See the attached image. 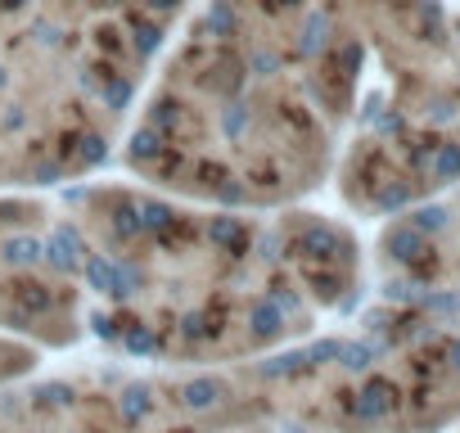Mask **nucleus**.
Listing matches in <instances>:
<instances>
[{
    "instance_id": "1",
    "label": "nucleus",
    "mask_w": 460,
    "mask_h": 433,
    "mask_svg": "<svg viewBox=\"0 0 460 433\" xmlns=\"http://www.w3.org/2000/svg\"><path fill=\"white\" fill-rule=\"evenodd\" d=\"M352 59L325 5L208 0L194 37L127 122L122 163L194 203H303L334 172L357 100Z\"/></svg>"
},
{
    "instance_id": "2",
    "label": "nucleus",
    "mask_w": 460,
    "mask_h": 433,
    "mask_svg": "<svg viewBox=\"0 0 460 433\" xmlns=\"http://www.w3.org/2000/svg\"><path fill=\"white\" fill-rule=\"evenodd\" d=\"M86 325L118 352L199 370L303 343L321 307L294 280L276 212L194 203L145 181L64 194Z\"/></svg>"
},
{
    "instance_id": "3",
    "label": "nucleus",
    "mask_w": 460,
    "mask_h": 433,
    "mask_svg": "<svg viewBox=\"0 0 460 433\" xmlns=\"http://www.w3.org/2000/svg\"><path fill=\"white\" fill-rule=\"evenodd\" d=\"M185 0L104 5L86 28L32 10L0 37V190L91 176L131 122L149 59Z\"/></svg>"
},
{
    "instance_id": "4",
    "label": "nucleus",
    "mask_w": 460,
    "mask_h": 433,
    "mask_svg": "<svg viewBox=\"0 0 460 433\" xmlns=\"http://www.w3.org/2000/svg\"><path fill=\"white\" fill-rule=\"evenodd\" d=\"M370 37L384 86L357 95L334 181L357 216H393L460 181V41L438 0H375Z\"/></svg>"
},
{
    "instance_id": "5",
    "label": "nucleus",
    "mask_w": 460,
    "mask_h": 433,
    "mask_svg": "<svg viewBox=\"0 0 460 433\" xmlns=\"http://www.w3.org/2000/svg\"><path fill=\"white\" fill-rule=\"evenodd\" d=\"M0 334L73 348L86 334L77 231L64 199L0 190Z\"/></svg>"
},
{
    "instance_id": "6",
    "label": "nucleus",
    "mask_w": 460,
    "mask_h": 433,
    "mask_svg": "<svg viewBox=\"0 0 460 433\" xmlns=\"http://www.w3.org/2000/svg\"><path fill=\"white\" fill-rule=\"evenodd\" d=\"M375 267L388 298H460V181L388 216Z\"/></svg>"
},
{
    "instance_id": "7",
    "label": "nucleus",
    "mask_w": 460,
    "mask_h": 433,
    "mask_svg": "<svg viewBox=\"0 0 460 433\" xmlns=\"http://www.w3.org/2000/svg\"><path fill=\"white\" fill-rule=\"evenodd\" d=\"M0 433H136L122 384L109 375L0 384Z\"/></svg>"
},
{
    "instance_id": "8",
    "label": "nucleus",
    "mask_w": 460,
    "mask_h": 433,
    "mask_svg": "<svg viewBox=\"0 0 460 433\" xmlns=\"http://www.w3.org/2000/svg\"><path fill=\"white\" fill-rule=\"evenodd\" d=\"M276 235L294 280L321 312H343L357 303L366 262H361V240L348 222L289 203L276 208Z\"/></svg>"
},
{
    "instance_id": "9",
    "label": "nucleus",
    "mask_w": 460,
    "mask_h": 433,
    "mask_svg": "<svg viewBox=\"0 0 460 433\" xmlns=\"http://www.w3.org/2000/svg\"><path fill=\"white\" fill-rule=\"evenodd\" d=\"M41 361V348L28 343V339H14V334H0V384L10 379H28Z\"/></svg>"
},
{
    "instance_id": "10",
    "label": "nucleus",
    "mask_w": 460,
    "mask_h": 433,
    "mask_svg": "<svg viewBox=\"0 0 460 433\" xmlns=\"http://www.w3.org/2000/svg\"><path fill=\"white\" fill-rule=\"evenodd\" d=\"M230 433H312V429H298V424H280V420H258V424L230 429Z\"/></svg>"
}]
</instances>
